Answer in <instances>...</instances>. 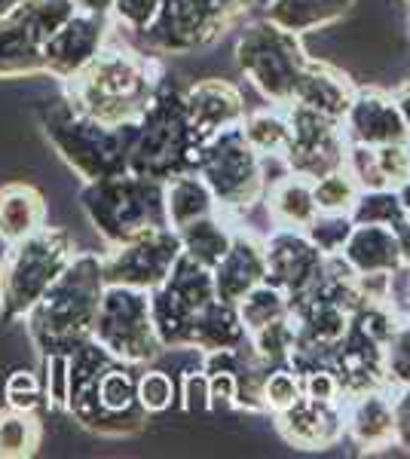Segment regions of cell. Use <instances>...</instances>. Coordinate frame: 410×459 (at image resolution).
Instances as JSON below:
<instances>
[{
  "mask_svg": "<svg viewBox=\"0 0 410 459\" xmlns=\"http://www.w3.org/2000/svg\"><path fill=\"white\" fill-rule=\"evenodd\" d=\"M257 0H162L147 31H141V49L156 58H178L218 43L230 28L255 10Z\"/></svg>",
  "mask_w": 410,
  "mask_h": 459,
  "instance_id": "obj_9",
  "label": "cell"
},
{
  "mask_svg": "<svg viewBox=\"0 0 410 459\" xmlns=\"http://www.w3.org/2000/svg\"><path fill=\"white\" fill-rule=\"evenodd\" d=\"M273 371V365L266 359H260L255 352V346L249 340H242L236 346V359H233V377H236V411L245 413H260L266 417V404H264V383L266 374Z\"/></svg>",
  "mask_w": 410,
  "mask_h": 459,
  "instance_id": "obj_34",
  "label": "cell"
},
{
  "mask_svg": "<svg viewBox=\"0 0 410 459\" xmlns=\"http://www.w3.org/2000/svg\"><path fill=\"white\" fill-rule=\"evenodd\" d=\"M395 239H398V251H401V264L410 266V218L401 221L395 227Z\"/></svg>",
  "mask_w": 410,
  "mask_h": 459,
  "instance_id": "obj_50",
  "label": "cell"
},
{
  "mask_svg": "<svg viewBox=\"0 0 410 459\" xmlns=\"http://www.w3.org/2000/svg\"><path fill=\"white\" fill-rule=\"evenodd\" d=\"M214 298L218 294H214L212 270L190 261L181 251V257L175 261L169 276L151 291L153 328L162 350H188L193 318Z\"/></svg>",
  "mask_w": 410,
  "mask_h": 459,
  "instance_id": "obj_13",
  "label": "cell"
},
{
  "mask_svg": "<svg viewBox=\"0 0 410 459\" xmlns=\"http://www.w3.org/2000/svg\"><path fill=\"white\" fill-rule=\"evenodd\" d=\"M264 248L266 282L279 288L288 303L318 285L327 257L312 246L303 230H273L270 236H264Z\"/></svg>",
  "mask_w": 410,
  "mask_h": 459,
  "instance_id": "obj_16",
  "label": "cell"
},
{
  "mask_svg": "<svg viewBox=\"0 0 410 459\" xmlns=\"http://www.w3.org/2000/svg\"><path fill=\"white\" fill-rule=\"evenodd\" d=\"M184 105H188L193 132L203 142L221 135L223 129L242 126L245 114H249L242 89L223 77H205L184 86Z\"/></svg>",
  "mask_w": 410,
  "mask_h": 459,
  "instance_id": "obj_21",
  "label": "cell"
},
{
  "mask_svg": "<svg viewBox=\"0 0 410 459\" xmlns=\"http://www.w3.org/2000/svg\"><path fill=\"white\" fill-rule=\"evenodd\" d=\"M49 224V205L47 196L28 181H10L0 187V242L25 239Z\"/></svg>",
  "mask_w": 410,
  "mask_h": 459,
  "instance_id": "obj_27",
  "label": "cell"
},
{
  "mask_svg": "<svg viewBox=\"0 0 410 459\" xmlns=\"http://www.w3.org/2000/svg\"><path fill=\"white\" fill-rule=\"evenodd\" d=\"M104 285L108 282H104L101 255L77 251L62 276L25 316L28 340L40 359H49V355L68 359L86 340H92Z\"/></svg>",
  "mask_w": 410,
  "mask_h": 459,
  "instance_id": "obj_3",
  "label": "cell"
},
{
  "mask_svg": "<svg viewBox=\"0 0 410 459\" xmlns=\"http://www.w3.org/2000/svg\"><path fill=\"white\" fill-rule=\"evenodd\" d=\"M4 404L19 407V411H40L43 407V383L34 371H13L4 380Z\"/></svg>",
  "mask_w": 410,
  "mask_h": 459,
  "instance_id": "obj_44",
  "label": "cell"
},
{
  "mask_svg": "<svg viewBox=\"0 0 410 459\" xmlns=\"http://www.w3.org/2000/svg\"><path fill=\"white\" fill-rule=\"evenodd\" d=\"M270 162L251 147L242 126L223 129L221 135L203 144L196 172L214 194L218 212L230 221H240L264 203L266 184H270Z\"/></svg>",
  "mask_w": 410,
  "mask_h": 459,
  "instance_id": "obj_8",
  "label": "cell"
},
{
  "mask_svg": "<svg viewBox=\"0 0 410 459\" xmlns=\"http://www.w3.org/2000/svg\"><path fill=\"white\" fill-rule=\"evenodd\" d=\"M162 0H114L110 6V19H117L123 25V31L141 34L151 28V22L160 13Z\"/></svg>",
  "mask_w": 410,
  "mask_h": 459,
  "instance_id": "obj_45",
  "label": "cell"
},
{
  "mask_svg": "<svg viewBox=\"0 0 410 459\" xmlns=\"http://www.w3.org/2000/svg\"><path fill=\"white\" fill-rule=\"evenodd\" d=\"M141 368L117 359L99 340H86L68 355L65 413L99 438H132L144 432L151 413L138 402Z\"/></svg>",
  "mask_w": 410,
  "mask_h": 459,
  "instance_id": "obj_1",
  "label": "cell"
},
{
  "mask_svg": "<svg viewBox=\"0 0 410 459\" xmlns=\"http://www.w3.org/2000/svg\"><path fill=\"white\" fill-rule=\"evenodd\" d=\"M203 138L193 132L184 86L171 77H162L153 101L138 117L135 144L129 153V172L153 181H171L178 175L196 172L203 157Z\"/></svg>",
  "mask_w": 410,
  "mask_h": 459,
  "instance_id": "obj_5",
  "label": "cell"
},
{
  "mask_svg": "<svg viewBox=\"0 0 410 459\" xmlns=\"http://www.w3.org/2000/svg\"><path fill=\"white\" fill-rule=\"evenodd\" d=\"M386 343L362 334L359 328L349 325L346 334L337 343V350L331 355V371L337 377L343 402L359 398L364 392L389 389V377H386V361H383Z\"/></svg>",
  "mask_w": 410,
  "mask_h": 459,
  "instance_id": "obj_20",
  "label": "cell"
},
{
  "mask_svg": "<svg viewBox=\"0 0 410 459\" xmlns=\"http://www.w3.org/2000/svg\"><path fill=\"white\" fill-rule=\"evenodd\" d=\"M77 10H86V13H101V16H110V6L114 0H74Z\"/></svg>",
  "mask_w": 410,
  "mask_h": 459,
  "instance_id": "obj_52",
  "label": "cell"
},
{
  "mask_svg": "<svg viewBox=\"0 0 410 459\" xmlns=\"http://www.w3.org/2000/svg\"><path fill=\"white\" fill-rule=\"evenodd\" d=\"M285 114L291 123V144L282 157V169L318 181L322 175L346 166L349 142L337 120H327L303 105H285Z\"/></svg>",
  "mask_w": 410,
  "mask_h": 459,
  "instance_id": "obj_14",
  "label": "cell"
},
{
  "mask_svg": "<svg viewBox=\"0 0 410 459\" xmlns=\"http://www.w3.org/2000/svg\"><path fill=\"white\" fill-rule=\"evenodd\" d=\"M233 56L242 77L270 105H288L294 99L297 80L310 62L303 37L273 25L264 16L242 28Z\"/></svg>",
  "mask_w": 410,
  "mask_h": 459,
  "instance_id": "obj_10",
  "label": "cell"
},
{
  "mask_svg": "<svg viewBox=\"0 0 410 459\" xmlns=\"http://www.w3.org/2000/svg\"><path fill=\"white\" fill-rule=\"evenodd\" d=\"M346 169L362 190H398L410 178V142L398 144H349Z\"/></svg>",
  "mask_w": 410,
  "mask_h": 459,
  "instance_id": "obj_25",
  "label": "cell"
},
{
  "mask_svg": "<svg viewBox=\"0 0 410 459\" xmlns=\"http://www.w3.org/2000/svg\"><path fill=\"white\" fill-rule=\"evenodd\" d=\"M242 340H249V331H245V325H242L240 307L214 298L199 309L196 318H193L188 350L205 355V352H218V350H233Z\"/></svg>",
  "mask_w": 410,
  "mask_h": 459,
  "instance_id": "obj_28",
  "label": "cell"
},
{
  "mask_svg": "<svg viewBox=\"0 0 410 459\" xmlns=\"http://www.w3.org/2000/svg\"><path fill=\"white\" fill-rule=\"evenodd\" d=\"M270 423L288 447L310 450V454H322L346 441V413L340 402L301 395L285 411L270 413Z\"/></svg>",
  "mask_w": 410,
  "mask_h": 459,
  "instance_id": "obj_17",
  "label": "cell"
},
{
  "mask_svg": "<svg viewBox=\"0 0 410 459\" xmlns=\"http://www.w3.org/2000/svg\"><path fill=\"white\" fill-rule=\"evenodd\" d=\"M407 4H410V0H407Z\"/></svg>",
  "mask_w": 410,
  "mask_h": 459,
  "instance_id": "obj_56",
  "label": "cell"
},
{
  "mask_svg": "<svg viewBox=\"0 0 410 459\" xmlns=\"http://www.w3.org/2000/svg\"><path fill=\"white\" fill-rule=\"evenodd\" d=\"M80 209L108 248L147 236L153 230L169 227L166 214V184L135 172L83 184Z\"/></svg>",
  "mask_w": 410,
  "mask_h": 459,
  "instance_id": "obj_6",
  "label": "cell"
},
{
  "mask_svg": "<svg viewBox=\"0 0 410 459\" xmlns=\"http://www.w3.org/2000/svg\"><path fill=\"white\" fill-rule=\"evenodd\" d=\"M340 257L355 273H395L401 266L398 239L392 227L355 224L353 236L346 239Z\"/></svg>",
  "mask_w": 410,
  "mask_h": 459,
  "instance_id": "obj_30",
  "label": "cell"
},
{
  "mask_svg": "<svg viewBox=\"0 0 410 459\" xmlns=\"http://www.w3.org/2000/svg\"><path fill=\"white\" fill-rule=\"evenodd\" d=\"M77 13L74 0H16L0 13V80L43 77V47Z\"/></svg>",
  "mask_w": 410,
  "mask_h": 459,
  "instance_id": "obj_11",
  "label": "cell"
},
{
  "mask_svg": "<svg viewBox=\"0 0 410 459\" xmlns=\"http://www.w3.org/2000/svg\"><path fill=\"white\" fill-rule=\"evenodd\" d=\"M242 132L260 157L282 162V157H285V151L291 144V123H288L285 105L249 110L242 120Z\"/></svg>",
  "mask_w": 410,
  "mask_h": 459,
  "instance_id": "obj_33",
  "label": "cell"
},
{
  "mask_svg": "<svg viewBox=\"0 0 410 459\" xmlns=\"http://www.w3.org/2000/svg\"><path fill=\"white\" fill-rule=\"evenodd\" d=\"M162 77H166L162 58L147 56L144 49L104 43L101 53L77 77L65 80L62 95L74 110L92 120L108 126L138 123V117L153 101Z\"/></svg>",
  "mask_w": 410,
  "mask_h": 459,
  "instance_id": "obj_2",
  "label": "cell"
},
{
  "mask_svg": "<svg viewBox=\"0 0 410 459\" xmlns=\"http://www.w3.org/2000/svg\"><path fill=\"white\" fill-rule=\"evenodd\" d=\"M346 413V441L359 454H383L395 447V413H392V389L364 392L359 398L343 402Z\"/></svg>",
  "mask_w": 410,
  "mask_h": 459,
  "instance_id": "obj_23",
  "label": "cell"
},
{
  "mask_svg": "<svg viewBox=\"0 0 410 459\" xmlns=\"http://www.w3.org/2000/svg\"><path fill=\"white\" fill-rule=\"evenodd\" d=\"M392 413H395V447L410 454V386L392 389Z\"/></svg>",
  "mask_w": 410,
  "mask_h": 459,
  "instance_id": "obj_49",
  "label": "cell"
},
{
  "mask_svg": "<svg viewBox=\"0 0 410 459\" xmlns=\"http://www.w3.org/2000/svg\"><path fill=\"white\" fill-rule=\"evenodd\" d=\"M386 377H389V389L410 386V322H398L392 337L386 340L383 350Z\"/></svg>",
  "mask_w": 410,
  "mask_h": 459,
  "instance_id": "obj_43",
  "label": "cell"
},
{
  "mask_svg": "<svg viewBox=\"0 0 410 459\" xmlns=\"http://www.w3.org/2000/svg\"><path fill=\"white\" fill-rule=\"evenodd\" d=\"M301 383H303V395L322 398V402H340L343 404L340 383H337V377H334L331 368H316V371L301 374Z\"/></svg>",
  "mask_w": 410,
  "mask_h": 459,
  "instance_id": "obj_48",
  "label": "cell"
},
{
  "mask_svg": "<svg viewBox=\"0 0 410 459\" xmlns=\"http://www.w3.org/2000/svg\"><path fill=\"white\" fill-rule=\"evenodd\" d=\"M214 294L227 303H240L255 285L266 282V248L264 236L245 224H236L233 246L223 255V261L212 270Z\"/></svg>",
  "mask_w": 410,
  "mask_h": 459,
  "instance_id": "obj_22",
  "label": "cell"
},
{
  "mask_svg": "<svg viewBox=\"0 0 410 459\" xmlns=\"http://www.w3.org/2000/svg\"><path fill=\"white\" fill-rule=\"evenodd\" d=\"M249 343L255 346V352L260 359H266L273 368L279 365H291V355H294V343H297V334H294V325L291 318H279V322H270L264 328L251 331L249 334Z\"/></svg>",
  "mask_w": 410,
  "mask_h": 459,
  "instance_id": "obj_39",
  "label": "cell"
},
{
  "mask_svg": "<svg viewBox=\"0 0 410 459\" xmlns=\"http://www.w3.org/2000/svg\"><path fill=\"white\" fill-rule=\"evenodd\" d=\"M340 126L349 144L379 147V144L410 142V132H407L398 105H395V95L383 92V89H374V86L355 89Z\"/></svg>",
  "mask_w": 410,
  "mask_h": 459,
  "instance_id": "obj_19",
  "label": "cell"
},
{
  "mask_svg": "<svg viewBox=\"0 0 410 459\" xmlns=\"http://www.w3.org/2000/svg\"><path fill=\"white\" fill-rule=\"evenodd\" d=\"M138 402L147 413H166L178 402V383L169 371L144 365L138 377Z\"/></svg>",
  "mask_w": 410,
  "mask_h": 459,
  "instance_id": "obj_41",
  "label": "cell"
},
{
  "mask_svg": "<svg viewBox=\"0 0 410 459\" xmlns=\"http://www.w3.org/2000/svg\"><path fill=\"white\" fill-rule=\"evenodd\" d=\"M407 31H410V13H407Z\"/></svg>",
  "mask_w": 410,
  "mask_h": 459,
  "instance_id": "obj_55",
  "label": "cell"
},
{
  "mask_svg": "<svg viewBox=\"0 0 410 459\" xmlns=\"http://www.w3.org/2000/svg\"><path fill=\"white\" fill-rule=\"evenodd\" d=\"M208 374V411H236V377L233 371Z\"/></svg>",
  "mask_w": 410,
  "mask_h": 459,
  "instance_id": "obj_47",
  "label": "cell"
},
{
  "mask_svg": "<svg viewBox=\"0 0 410 459\" xmlns=\"http://www.w3.org/2000/svg\"><path fill=\"white\" fill-rule=\"evenodd\" d=\"M303 395V383H301V374L294 371L291 365H279L266 374V383H264V404H266V417L270 413H279L285 411Z\"/></svg>",
  "mask_w": 410,
  "mask_h": 459,
  "instance_id": "obj_42",
  "label": "cell"
},
{
  "mask_svg": "<svg viewBox=\"0 0 410 459\" xmlns=\"http://www.w3.org/2000/svg\"><path fill=\"white\" fill-rule=\"evenodd\" d=\"M236 307H240L242 325H245V331H249V334H251V331H257V328H264V325L279 322V318L288 316V298L270 282L255 285L240 303H236Z\"/></svg>",
  "mask_w": 410,
  "mask_h": 459,
  "instance_id": "obj_36",
  "label": "cell"
},
{
  "mask_svg": "<svg viewBox=\"0 0 410 459\" xmlns=\"http://www.w3.org/2000/svg\"><path fill=\"white\" fill-rule=\"evenodd\" d=\"M359 194H362L359 181H355L346 166L337 169V172L322 175L318 181H312V196H316L318 212L349 214L355 205V199H359Z\"/></svg>",
  "mask_w": 410,
  "mask_h": 459,
  "instance_id": "obj_38",
  "label": "cell"
},
{
  "mask_svg": "<svg viewBox=\"0 0 410 459\" xmlns=\"http://www.w3.org/2000/svg\"><path fill=\"white\" fill-rule=\"evenodd\" d=\"M398 196H401V205H405V212H407V218H410V178L398 187Z\"/></svg>",
  "mask_w": 410,
  "mask_h": 459,
  "instance_id": "obj_53",
  "label": "cell"
},
{
  "mask_svg": "<svg viewBox=\"0 0 410 459\" xmlns=\"http://www.w3.org/2000/svg\"><path fill=\"white\" fill-rule=\"evenodd\" d=\"M166 214L169 227L181 230L208 214H218V203L208 184L199 178V172H188L166 181Z\"/></svg>",
  "mask_w": 410,
  "mask_h": 459,
  "instance_id": "obj_32",
  "label": "cell"
},
{
  "mask_svg": "<svg viewBox=\"0 0 410 459\" xmlns=\"http://www.w3.org/2000/svg\"><path fill=\"white\" fill-rule=\"evenodd\" d=\"M0 407H4V380H0Z\"/></svg>",
  "mask_w": 410,
  "mask_h": 459,
  "instance_id": "obj_54",
  "label": "cell"
},
{
  "mask_svg": "<svg viewBox=\"0 0 410 459\" xmlns=\"http://www.w3.org/2000/svg\"><path fill=\"white\" fill-rule=\"evenodd\" d=\"M178 257H181V239L175 230H153V233L138 236L126 246L108 248V255H101L104 282L153 291L171 273Z\"/></svg>",
  "mask_w": 410,
  "mask_h": 459,
  "instance_id": "obj_15",
  "label": "cell"
},
{
  "mask_svg": "<svg viewBox=\"0 0 410 459\" xmlns=\"http://www.w3.org/2000/svg\"><path fill=\"white\" fill-rule=\"evenodd\" d=\"M353 218L349 214H340V212H318L316 218H312V224L303 230L307 233V239L322 251L325 257L331 255H340L343 246H346V239L353 236Z\"/></svg>",
  "mask_w": 410,
  "mask_h": 459,
  "instance_id": "obj_40",
  "label": "cell"
},
{
  "mask_svg": "<svg viewBox=\"0 0 410 459\" xmlns=\"http://www.w3.org/2000/svg\"><path fill=\"white\" fill-rule=\"evenodd\" d=\"M40 126L56 157L71 169L80 184L129 172V153L135 144L138 123L108 126L80 114L71 101L56 99L40 110Z\"/></svg>",
  "mask_w": 410,
  "mask_h": 459,
  "instance_id": "obj_4",
  "label": "cell"
},
{
  "mask_svg": "<svg viewBox=\"0 0 410 459\" xmlns=\"http://www.w3.org/2000/svg\"><path fill=\"white\" fill-rule=\"evenodd\" d=\"M178 398H181V407L188 413L196 411H208V374L203 368H190L181 377V386H178Z\"/></svg>",
  "mask_w": 410,
  "mask_h": 459,
  "instance_id": "obj_46",
  "label": "cell"
},
{
  "mask_svg": "<svg viewBox=\"0 0 410 459\" xmlns=\"http://www.w3.org/2000/svg\"><path fill=\"white\" fill-rule=\"evenodd\" d=\"M395 105H398L401 110V117H405V126H407V132H410V80H405L398 89H395Z\"/></svg>",
  "mask_w": 410,
  "mask_h": 459,
  "instance_id": "obj_51",
  "label": "cell"
},
{
  "mask_svg": "<svg viewBox=\"0 0 410 459\" xmlns=\"http://www.w3.org/2000/svg\"><path fill=\"white\" fill-rule=\"evenodd\" d=\"M108 31H110V16L77 10L68 22L58 25V31L43 47V77H52L58 83L77 77L104 49Z\"/></svg>",
  "mask_w": 410,
  "mask_h": 459,
  "instance_id": "obj_18",
  "label": "cell"
},
{
  "mask_svg": "<svg viewBox=\"0 0 410 459\" xmlns=\"http://www.w3.org/2000/svg\"><path fill=\"white\" fill-rule=\"evenodd\" d=\"M355 89L359 86L349 80L346 71H340L337 65H331V62H322V58L310 56L307 68H303L301 80H297L294 99H291L288 105H303V108L316 110V114L327 117V120L343 123Z\"/></svg>",
  "mask_w": 410,
  "mask_h": 459,
  "instance_id": "obj_24",
  "label": "cell"
},
{
  "mask_svg": "<svg viewBox=\"0 0 410 459\" xmlns=\"http://www.w3.org/2000/svg\"><path fill=\"white\" fill-rule=\"evenodd\" d=\"M43 444V423L37 411L0 407V459H31Z\"/></svg>",
  "mask_w": 410,
  "mask_h": 459,
  "instance_id": "obj_35",
  "label": "cell"
},
{
  "mask_svg": "<svg viewBox=\"0 0 410 459\" xmlns=\"http://www.w3.org/2000/svg\"><path fill=\"white\" fill-rule=\"evenodd\" d=\"M92 340L108 352L132 365H153L162 352V343L153 328L151 291L126 285H104L99 316H95Z\"/></svg>",
  "mask_w": 410,
  "mask_h": 459,
  "instance_id": "obj_12",
  "label": "cell"
},
{
  "mask_svg": "<svg viewBox=\"0 0 410 459\" xmlns=\"http://www.w3.org/2000/svg\"><path fill=\"white\" fill-rule=\"evenodd\" d=\"M77 255V242L65 227H40L6 246L0 255V322H25L31 307L65 273Z\"/></svg>",
  "mask_w": 410,
  "mask_h": 459,
  "instance_id": "obj_7",
  "label": "cell"
},
{
  "mask_svg": "<svg viewBox=\"0 0 410 459\" xmlns=\"http://www.w3.org/2000/svg\"><path fill=\"white\" fill-rule=\"evenodd\" d=\"M353 224H377V227H398L407 221V212L401 205L398 190H362L349 212Z\"/></svg>",
  "mask_w": 410,
  "mask_h": 459,
  "instance_id": "obj_37",
  "label": "cell"
},
{
  "mask_svg": "<svg viewBox=\"0 0 410 459\" xmlns=\"http://www.w3.org/2000/svg\"><path fill=\"white\" fill-rule=\"evenodd\" d=\"M355 0H266L264 19L294 34H312L331 28L353 13Z\"/></svg>",
  "mask_w": 410,
  "mask_h": 459,
  "instance_id": "obj_29",
  "label": "cell"
},
{
  "mask_svg": "<svg viewBox=\"0 0 410 459\" xmlns=\"http://www.w3.org/2000/svg\"><path fill=\"white\" fill-rule=\"evenodd\" d=\"M260 205L266 209V221H270L273 230H307L312 218L318 214L316 196H312V181L288 172V169H282V175L270 178Z\"/></svg>",
  "mask_w": 410,
  "mask_h": 459,
  "instance_id": "obj_26",
  "label": "cell"
},
{
  "mask_svg": "<svg viewBox=\"0 0 410 459\" xmlns=\"http://www.w3.org/2000/svg\"><path fill=\"white\" fill-rule=\"evenodd\" d=\"M178 239H181V251L190 257V261L214 270L223 255L233 246V233H236V221H230L227 214H208V218H199L193 224L175 230Z\"/></svg>",
  "mask_w": 410,
  "mask_h": 459,
  "instance_id": "obj_31",
  "label": "cell"
}]
</instances>
